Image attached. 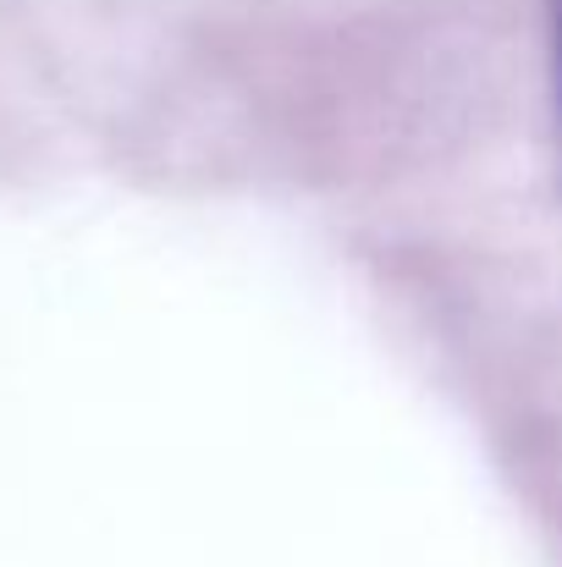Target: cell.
Instances as JSON below:
<instances>
[{
	"label": "cell",
	"instance_id": "cell-1",
	"mask_svg": "<svg viewBox=\"0 0 562 567\" xmlns=\"http://www.w3.org/2000/svg\"><path fill=\"white\" fill-rule=\"evenodd\" d=\"M552 94H558V138H562V0H552Z\"/></svg>",
	"mask_w": 562,
	"mask_h": 567
}]
</instances>
